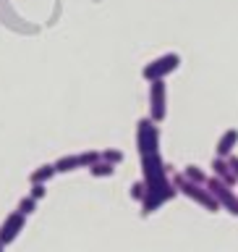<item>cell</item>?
Masks as SVG:
<instances>
[{
    "instance_id": "6da1fadb",
    "label": "cell",
    "mask_w": 238,
    "mask_h": 252,
    "mask_svg": "<svg viewBox=\"0 0 238 252\" xmlns=\"http://www.w3.org/2000/svg\"><path fill=\"white\" fill-rule=\"evenodd\" d=\"M97 160H100V155L89 150V153H79V155H63L53 165H55V171H58V173H71L76 168H92Z\"/></svg>"
},
{
    "instance_id": "7a4b0ae2",
    "label": "cell",
    "mask_w": 238,
    "mask_h": 252,
    "mask_svg": "<svg viewBox=\"0 0 238 252\" xmlns=\"http://www.w3.org/2000/svg\"><path fill=\"white\" fill-rule=\"evenodd\" d=\"M24 226H26V216H21L19 210H13L11 216H5V220L0 223V244L8 247L11 242H16V236L24 231Z\"/></svg>"
},
{
    "instance_id": "3957f363",
    "label": "cell",
    "mask_w": 238,
    "mask_h": 252,
    "mask_svg": "<svg viewBox=\"0 0 238 252\" xmlns=\"http://www.w3.org/2000/svg\"><path fill=\"white\" fill-rule=\"evenodd\" d=\"M176 68H178V55H162V58L152 61L144 68V79H149V82H160L165 74H170V71H176Z\"/></svg>"
},
{
    "instance_id": "277c9868",
    "label": "cell",
    "mask_w": 238,
    "mask_h": 252,
    "mask_svg": "<svg viewBox=\"0 0 238 252\" xmlns=\"http://www.w3.org/2000/svg\"><path fill=\"white\" fill-rule=\"evenodd\" d=\"M207 187H210V194L215 197L217 205H225L231 213H238V200H236V194L231 192V189H228V184H223L220 179H212Z\"/></svg>"
},
{
    "instance_id": "5b68a950",
    "label": "cell",
    "mask_w": 238,
    "mask_h": 252,
    "mask_svg": "<svg viewBox=\"0 0 238 252\" xmlns=\"http://www.w3.org/2000/svg\"><path fill=\"white\" fill-rule=\"evenodd\" d=\"M136 137H139L141 155H155V153H157V129H155L152 121H141Z\"/></svg>"
},
{
    "instance_id": "8992f818",
    "label": "cell",
    "mask_w": 238,
    "mask_h": 252,
    "mask_svg": "<svg viewBox=\"0 0 238 252\" xmlns=\"http://www.w3.org/2000/svg\"><path fill=\"white\" fill-rule=\"evenodd\" d=\"M149 105H152V121H162L165 118V84L162 82H152Z\"/></svg>"
},
{
    "instance_id": "52a82bcc",
    "label": "cell",
    "mask_w": 238,
    "mask_h": 252,
    "mask_svg": "<svg viewBox=\"0 0 238 252\" xmlns=\"http://www.w3.org/2000/svg\"><path fill=\"white\" fill-rule=\"evenodd\" d=\"M55 173H58V171H55V165L53 163H45V165H39V168H34V171L29 173V181H31V184H47Z\"/></svg>"
},
{
    "instance_id": "ba28073f",
    "label": "cell",
    "mask_w": 238,
    "mask_h": 252,
    "mask_svg": "<svg viewBox=\"0 0 238 252\" xmlns=\"http://www.w3.org/2000/svg\"><path fill=\"white\" fill-rule=\"evenodd\" d=\"M238 142V131H228L223 139H220V145H217V155H228L233 150V145Z\"/></svg>"
},
{
    "instance_id": "9c48e42d",
    "label": "cell",
    "mask_w": 238,
    "mask_h": 252,
    "mask_svg": "<svg viewBox=\"0 0 238 252\" xmlns=\"http://www.w3.org/2000/svg\"><path fill=\"white\" fill-rule=\"evenodd\" d=\"M16 210H19L21 216H31V213L37 210V200H31L29 194H26V197H21V200H19V208H16Z\"/></svg>"
},
{
    "instance_id": "30bf717a",
    "label": "cell",
    "mask_w": 238,
    "mask_h": 252,
    "mask_svg": "<svg viewBox=\"0 0 238 252\" xmlns=\"http://www.w3.org/2000/svg\"><path fill=\"white\" fill-rule=\"evenodd\" d=\"M89 173H92V176H110V173H113V165L105 163V160H97L89 168Z\"/></svg>"
},
{
    "instance_id": "8fae6325",
    "label": "cell",
    "mask_w": 238,
    "mask_h": 252,
    "mask_svg": "<svg viewBox=\"0 0 238 252\" xmlns=\"http://www.w3.org/2000/svg\"><path fill=\"white\" fill-rule=\"evenodd\" d=\"M47 194V189H45V184H31V192H29V197H31V200H42V197Z\"/></svg>"
},
{
    "instance_id": "7c38bea8",
    "label": "cell",
    "mask_w": 238,
    "mask_h": 252,
    "mask_svg": "<svg viewBox=\"0 0 238 252\" xmlns=\"http://www.w3.org/2000/svg\"><path fill=\"white\" fill-rule=\"evenodd\" d=\"M131 197H133V200H144V197H147V187L144 184H133L131 187Z\"/></svg>"
},
{
    "instance_id": "4fadbf2b",
    "label": "cell",
    "mask_w": 238,
    "mask_h": 252,
    "mask_svg": "<svg viewBox=\"0 0 238 252\" xmlns=\"http://www.w3.org/2000/svg\"><path fill=\"white\" fill-rule=\"evenodd\" d=\"M121 153H118V150H107V153L105 155H102V160H105V163H110V165H113V163H118V160H121Z\"/></svg>"
},
{
    "instance_id": "5bb4252c",
    "label": "cell",
    "mask_w": 238,
    "mask_h": 252,
    "mask_svg": "<svg viewBox=\"0 0 238 252\" xmlns=\"http://www.w3.org/2000/svg\"><path fill=\"white\" fill-rule=\"evenodd\" d=\"M3 250H5V247H3V244H0V252H3Z\"/></svg>"
}]
</instances>
